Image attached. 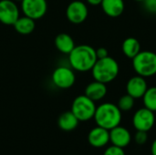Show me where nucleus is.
Listing matches in <instances>:
<instances>
[{"label":"nucleus","instance_id":"obj_1","mask_svg":"<svg viewBox=\"0 0 156 155\" xmlns=\"http://www.w3.org/2000/svg\"><path fill=\"white\" fill-rule=\"evenodd\" d=\"M97 59L96 49L89 45L75 46L69 54V61L71 68L80 72L91 70Z\"/></svg>","mask_w":156,"mask_h":155},{"label":"nucleus","instance_id":"obj_2","mask_svg":"<svg viewBox=\"0 0 156 155\" xmlns=\"http://www.w3.org/2000/svg\"><path fill=\"white\" fill-rule=\"evenodd\" d=\"M122 118V111L117 105L111 102H105L97 107L93 117L97 126L109 131L120 125Z\"/></svg>","mask_w":156,"mask_h":155},{"label":"nucleus","instance_id":"obj_3","mask_svg":"<svg viewBox=\"0 0 156 155\" xmlns=\"http://www.w3.org/2000/svg\"><path fill=\"white\" fill-rule=\"evenodd\" d=\"M119 71L120 67L118 62L110 56L97 59L91 69L93 79L104 84L113 81L117 78Z\"/></svg>","mask_w":156,"mask_h":155},{"label":"nucleus","instance_id":"obj_4","mask_svg":"<svg viewBox=\"0 0 156 155\" xmlns=\"http://www.w3.org/2000/svg\"><path fill=\"white\" fill-rule=\"evenodd\" d=\"M133 67L137 75L144 78L156 75V53L153 51H140L133 58Z\"/></svg>","mask_w":156,"mask_h":155},{"label":"nucleus","instance_id":"obj_5","mask_svg":"<svg viewBox=\"0 0 156 155\" xmlns=\"http://www.w3.org/2000/svg\"><path fill=\"white\" fill-rule=\"evenodd\" d=\"M96 108L95 101L86 95H80L73 100L71 111L80 122H87L94 117Z\"/></svg>","mask_w":156,"mask_h":155},{"label":"nucleus","instance_id":"obj_6","mask_svg":"<svg viewBox=\"0 0 156 155\" xmlns=\"http://www.w3.org/2000/svg\"><path fill=\"white\" fill-rule=\"evenodd\" d=\"M154 112L145 107L139 109L133 117V125L136 131H144L148 132L154 127Z\"/></svg>","mask_w":156,"mask_h":155},{"label":"nucleus","instance_id":"obj_7","mask_svg":"<svg viewBox=\"0 0 156 155\" xmlns=\"http://www.w3.org/2000/svg\"><path fill=\"white\" fill-rule=\"evenodd\" d=\"M21 7L24 16L36 20L45 16L48 4L46 0H23L21 1Z\"/></svg>","mask_w":156,"mask_h":155},{"label":"nucleus","instance_id":"obj_8","mask_svg":"<svg viewBox=\"0 0 156 155\" xmlns=\"http://www.w3.org/2000/svg\"><path fill=\"white\" fill-rule=\"evenodd\" d=\"M88 7L86 4L80 0H75L69 3L66 9V16L69 22L75 25L83 23L88 17Z\"/></svg>","mask_w":156,"mask_h":155},{"label":"nucleus","instance_id":"obj_9","mask_svg":"<svg viewBox=\"0 0 156 155\" xmlns=\"http://www.w3.org/2000/svg\"><path fill=\"white\" fill-rule=\"evenodd\" d=\"M76 77L73 70L68 67H58L52 73V81L59 89H69L75 83Z\"/></svg>","mask_w":156,"mask_h":155},{"label":"nucleus","instance_id":"obj_10","mask_svg":"<svg viewBox=\"0 0 156 155\" xmlns=\"http://www.w3.org/2000/svg\"><path fill=\"white\" fill-rule=\"evenodd\" d=\"M19 17V10L13 0H0V22L13 26Z\"/></svg>","mask_w":156,"mask_h":155},{"label":"nucleus","instance_id":"obj_11","mask_svg":"<svg viewBox=\"0 0 156 155\" xmlns=\"http://www.w3.org/2000/svg\"><path fill=\"white\" fill-rule=\"evenodd\" d=\"M147 89H148V86H147L145 78L139 76V75L131 78L128 80L127 85H126L127 94L131 95L135 100L143 98Z\"/></svg>","mask_w":156,"mask_h":155},{"label":"nucleus","instance_id":"obj_12","mask_svg":"<svg viewBox=\"0 0 156 155\" xmlns=\"http://www.w3.org/2000/svg\"><path fill=\"white\" fill-rule=\"evenodd\" d=\"M89 143L95 148H102L110 143V131L97 126L88 134Z\"/></svg>","mask_w":156,"mask_h":155},{"label":"nucleus","instance_id":"obj_13","mask_svg":"<svg viewBox=\"0 0 156 155\" xmlns=\"http://www.w3.org/2000/svg\"><path fill=\"white\" fill-rule=\"evenodd\" d=\"M131 141L132 135L126 128L118 125L110 130V142L112 143V145L125 148L131 143Z\"/></svg>","mask_w":156,"mask_h":155},{"label":"nucleus","instance_id":"obj_14","mask_svg":"<svg viewBox=\"0 0 156 155\" xmlns=\"http://www.w3.org/2000/svg\"><path fill=\"white\" fill-rule=\"evenodd\" d=\"M107 94V87L106 84L100 81H93L90 83L85 89V94L88 98L92 100L93 101H99L102 100Z\"/></svg>","mask_w":156,"mask_h":155},{"label":"nucleus","instance_id":"obj_15","mask_svg":"<svg viewBox=\"0 0 156 155\" xmlns=\"http://www.w3.org/2000/svg\"><path fill=\"white\" fill-rule=\"evenodd\" d=\"M103 12L110 17H118L124 11L123 0H102L101 3Z\"/></svg>","mask_w":156,"mask_h":155},{"label":"nucleus","instance_id":"obj_16","mask_svg":"<svg viewBox=\"0 0 156 155\" xmlns=\"http://www.w3.org/2000/svg\"><path fill=\"white\" fill-rule=\"evenodd\" d=\"M80 121L73 114L71 111L63 112L58 120V127L64 132H71L75 130L79 125Z\"/></svg>","mask_w":156,"mask_h":155},{"label":"nucleus","instance_id":"obj_17","mask_svg":"<svg viewBox=\"0 0 156 155\" xmlns=\"http://www.w3.org/2000/svg\"><path fill=\"white\" fill-rule=\"evenodd\" d=\"M55 46L58 51L69 55L75 48V42L69 34L61 33L58 34L55 38Z\"/></svg>","mask_w":156,"mask_h":155},{"label":"nucleus","instance_id":"obj_18","mask_svg":"<svg viewBox=\"0 0 156 155\" xmlns=\"http://www.w3.org/2000/svg\"><path fill=\"white\" fill-rule=\"evenodd\" d=\"M13 26L15 27V30L17 33L21 35H28L34 31L36 24H35L34 19L24 16L22 17L19 16Z\"/></svg>","mask_w":156,"mask_h":155},{"label":"nucleus","instance_id":"obj_19","mask_svg":"<svg viewBox=\"0 0 156 155\" xmlns=\"http://www.w3.org/2000/svg\"><path fill=\"white\" fill-rule=\"evenodd\" d=\"M122 49L123 54L129 58H133L140 51H141V45L140 42L134 37H127L122 46Z\"/></svg>","mask_w":156,"mask_h":155},{"label":"nucleus","instance_id":"obj_20","mask_svg":"<svg viewBox=\"0 0 156 155\" xmlns=\"http://www.w3.org/2000/svg\"><path fill=\"white\" fill-rule=\"evenodd\" d=\"M143 100L144 107L148 110L155 112L156 111V87L148 88L143 96Z\"/></svg>","mask_w":156,"mask_h":155},{"label":"nucleus","instance_id":"obj_21","mask_svg":"<svg viewBox=\"0 0 156 155\" xmlns=\"http://www.w3.org/2000/svg\"><path fill=\"white\" fill-rule=\"evenodd\" d=\"M134 101H135L134 98H133L129 94H125L119 99L117 106L122 111H129L133 108Z\"/></svg>","mask_w":156,"mask_h":155},{"label":"nucleus","instance_id":"obj_22","mask_svg":"<svg viewBox=\"0 0 156 155\" xmlns=\"http://www.w3.org/2000/svg\"><path fill=\"white\" fill-rule=\"evenodd\" d=\"M103 155H125V153L123 151V148H121V147H118L115 145H112L105 150V152L103 153Z\"/></svg>","mask_w":156,"mask_h":155},{"label":"nucleus","instance_id":"obj_23","mask_svg":"<svg viewBox=\"0 0 156 155\" xmlns=\"http://www.w3.org/2000/svg\"><path fill=\"white\" fill-rule=\"evenodd\" d=\"M135 142L138 145H144L146 143L147 140H148V135H147V132H144V131H137L136 134H135Z\"/></svg>","mask_w":156,"mask_h":155},{"label":"nucleus","instance_id":"obj_24","mask_svg":"<svg viewBox=\"0 0 156 155\" xmlns=\"http://www.w3.org/2000/svg\"><path fill=\"white\" fill-rule=\"evenodd\" d=\"M144 3V7L148 12L156 14V0H145Z\"/></svg>","mask_w":156,"mask_h":155},{"label":"nucleus","instance_id":"obj_25","mask_svg":"<svg viewBox=\"0 0 156 155\" xmlns=\"http://www.w3.org/2000/svg\"><path fill=\"white\" fill-rule=\"evenodd\" d=\"M96 56H97V58L100 59V58H104L106 57L109 56L108 54V50L107 48H99L98 49H96Z\"/></svg>","mask_w":156,"mask_h":155},{"label":"nucleus","instance_id":"obj_26","mask_svg":"<svg viewBox=\"0 0 156 155\" xmlns=\"http://www.w3.org/2000/svg\"><path fill=\"white\" fill-rule=\"evenodd\" d=\"M86 1L91 5H101L102 0H86Z\"/></svg>","mask_w":156,"mask_h":155},{"label":"nucleus","instance_id":"obj_27","mask_svg":"<svg viewBox=\"0 0 156 155\" xmlns=\"http://www.w3.org/2000/svg\"><path fill=\"white\" fill-rule=\"evenodd\" d=\"M151 153H152V155H156V139L153 142V143H152Z\"/></svg>","mask_w":156,"mask_h":155},{"label":"nucleus","instance_id":"obj_28","mask_svg":"<svg viewBox=\"0 0 156 155\" xmlns=\"http://www.w3.org/2000/svg\"><path fill=\"white\" fill-rule=\"evenodd\" d=\"M135 1H137V2H144V1H145V0H135Z\"/></svg>","mask_w":156,"mask_h":155},{"label":"nucleus","instance_id":"obj_29","mask_svg":"<svg viewBox=\"0 0 156 155\" xmlns=\"http://www.w3.org/2000/svg\"><path fill=\"white\" fill-rule=\"evenodd\" d=\"M13 1H23V0H13Z\"/></svg>","mask_w":156,"mask_h":155}]
</instances>
